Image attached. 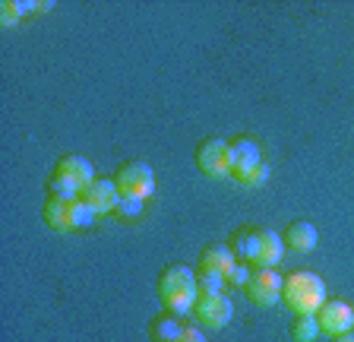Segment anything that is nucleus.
<instances>
[{
	"label": "nucleus",
	"instance_id": "f257e3e1",
	"mask_svg": "<svg viewBox=\"0 0 354 342\" xmlns=\"http://www.w3.org/2000/svg\"><path fill=\"white\" fill-rule=\"evenodd\" d=\"M231 253L257 269H275L281 263V257H285V241L272 228H250V225H243V228H237L231 235Z\"/></svg>",
	"mask_w": 354,
	"mask_h": 342
},
{
	"label": "nucleus",
	"instance_id": "f03ea898",
	"mask_svg": "<svg viewBox=\"0 0 354 342\" xmlns=\"http://www.w3.org/2000/svg\"><path fill=\"white\" fill-rule=\"evenodd\" d=\"M199 289H196V273L184 263H171L162 269L158 276V298H162L165 311L177 314V317H187L193 314V301H196Z\"/></svg>",
	"mask_w": 354,
	"mask_h": 342
},
{
	"label": "nucleus",
	"instance_id": "7ed1b4c3",
	"mask_svg": "<svg viewBox=\"0 0 354 342\" xmlns=\"http://www.w3.org/2000/svg\"><path fill=\"white\" fill-rule=\"evenodd\" d=\"M281 301L295 314H317L326 305V282L307 269L288 273L281 282Z\"/></svg>",
	"mask_w": 354,
	"mask_h": 342
},
{
	"label": "nucleus",
	"instance_id": "20e7f679",
	"mask_svg": "<svg viewBox=\"0 0 354 342\" xmlns=\"http://www.w3.org/2000/svg\"><path fill=\"white\" fill-rule=\"evenodd\" d=\"M114 184H118L120 197H136V200H146L155 194V171L149 162L142 159H127L124 165L114 174Z\"/></svg>",
	"mask_w": 354,
	"mask_h": 342
},
{
	"label": "nucleus",
	"instance_id": "39448f33",
	"mask_svg": "<svg viewBox=\"0 0 354 342\" xmlns=\"http://www.w3.org/2000/svg\"><path fill=\"white\" fill-rule=\"evenodd\" d=\"M234 317V301H231L225 291L221 295H196L193 301V320L196 327L206 330H225Z\"/></svg>",
	"mask_w": 354,
	"mask_h": 342
},
{
	"label": "nucleus",
	"instance_id": "423d86ee",
	"mask_svg": "<svg viewBox=\"0 0 354 342\" xmlns=\"http://www.w3.org/2000/svg\"><path fill=\"white\" fill-rule=\"evenodd\" d=\"M196 168L206 174V178H228L231 174V149L228 140H203L196 146Z\"/></svg>",
	"mask_w": 354,
	"mask_h": 342
},
{
	"label": "nucleus",
	"instance_id": "0eeeda50",
	"mask_svg": "<svg viewBox=\"0 0 354 342\" xmlns=\"http://www.w3.org/2000/svg\"><path fill=\"white\" fill-rule=\"evenodd\" d=\"M281 279L275 269H253L250 282L243 285V295H247V301L257 307H272L281 301Z\"/></svg>",
	"mask_w": 354,
	"mask_h": 342
},
{
	"label": "nucleus",
	"instance_id": "6e6552de",
	"mask_svg": "<svg viewBox=\"0 0 354 342\" xmlns=\"http://www.w3.org/2000/svg\"><path fill=\"white\" fill-rule=\"evenodd\" d=\"M317 323H319V333L332 336H342V333H351L354 330V307L342 298H326V305L317 311Z\"/></svg>",
	"mask_w": 354,
	"mask_h": 342
},
{
	"label": "nucleus",
	"instance_id": "1a4fd4ad",
	"mask_svg": "<svg viewBox=\"0 0 354 342\" xmlns=\"http://www.w3.org/2000/svg\"><path fill=\"white\" fill-rule=\"evenodd\" d=\"M80 200L86 203V206H92L98 216H102V213H114V206H118V200H120V190H118L114 181H98L95 178L80 194Z\"/></svg>",
	"mask_w": 354,
	"mask_h": 342
},
{
	"label": "nucleus",
	"instance_id": "9d476101",
	"mask_svg": "<svg viewBox=\"0 0 354 342\" xmlns=\"http://www.w3.org/2000/svg\"><path fill=\"white\" fill-rule=\"evenodd\" d=\"M281 241H285V251H295V253H310L317 247L319 235H317V225L307 222V219H295L281 231Z\"/></svg>",
	"mask_w": 354,
	"mask_h": 342
},
{
	"label": "nucleus",
	"instance_id": "9b49d317",
	"mask_svg": "<svg viewBox=\"0 0 354 342\" xmlns=\"http://www.w3.org/2000/svg\"><path fill=\"white\" fill-rule=\"evenodd\" d=\"M57 174H64V178H70L73 184H80L82 190H86L92 181H95V168H92V162H88L86 156H80V152H66V156L57 159Z\"/></svg>",
	"mask_w": 354,
	"mask_h": 342
},
{
	"label": "nucleus",
	"instance_id": "f8f14e48",
	"mask_svg": "<svg viewBox=\"0 0 354 342\" xmlns=\"http://www.w3.org/2000/svg\"><path fill=\"white\" fill-rule=\"evenodd\" d=\"M237 263V257L231 253L228 244H209L199 251V273H221V276H228V269Z\"/></svg>",
	"mask_w": 354,
	"mask_h": 342
},
{
	"label": "nucleus",
	"instance_id": "ddd939ff",
	"mask_svg": "<svg viewBox=\"0 0 354 342\" xmlns=\"http://www.w3.org/2000/svg\"><path fill=\"white\" fill-rule=\"evenodd\" d=\"M228 149H231V171L247 168V165L263 159V149H259L257 136H234V140L228 143Z\"/></svg>",
	"mask_w": 354,
	"mask_h": 342
},
{
	"label": "nucleus",
	"instance_id": "4468645a",
	"mask_svg": "<svg viewBox=\"0 0 354 342\" xmlns=\"http://www.w3.org/2000/svg\"><path fill=\"white\" fill-rule=\"evenodd\" d=\"M149 333H152V342H177V336L184 333V323H180L177 314L165 311L149 323Z\"/></svg>",
	"mask_w": 354,
	"mask_h": 342
},
{
	"label": "nucleus",
	"instance_id": "2eb2a0df",
	"mask_svg": "<svg viewBox=\"0 0 354 342\" xmlns=\"http://www.w3.org/2000/svg\"><path fill=\"white\" fill-rule=\"evenodd\" d=\"M41 216H44V225L54 231H73V219H70V203H60V200H44V209H41Z\"/></svg>",
	"mask_w": 354,
	"mask_h": 342
},
{
	"label": "nucleus",
	"instance_id": "dca6fc26",
	"mask_svg": "<svg viewBox=\"0 0 354 342\" xmlns=\"http://www.w3.org/2000/svg\"><path fill=\"white\" fill-rule=\"evenodd\" d=\"M80 194H82V187L73 184L70 178H64V174H57V171L48 178V197H51V200L76 203V200H80Z\"/></svg>",
	"mask_w": 354,
	"mask_h": 342
},
{
	"label": "nucleus",
	"instance_id": "f3484780",
	"mask_svg": "<svg viewBox=\"0 0 354 342\" xmlns=\"http://www.w3.org/2000/svg\"><path fill=\"white\" fill-rule=\"evenodd\" d=\"M269 162L266 159H259V162H253V165H247V168H234L231 171V178L237 181V184H243V187H263L266 181H269Z\"/></svg>",
	"mask_w": 354,
	"mask_h": 342
},
{
	"label": "nucleus",
	"instance_id": "a211bd4d",
	"mask_svg": "<svg viewBox=\"0 0 354 342\" xmlns=\"http://www.w3.org/2000/svg\"><path fill=\"white\" fill-rule=\"evenodd\" d=\"M51 3H22V0H3L0 3V23L3 26H13L19 16L32 13V10H48Z\"/></svg>",
	"mask_w": 354,
	"mask_h": 342
},
{
	"label": "nucleus",
	"instance_id": "6ab92c4d",
	"mask_svg": "<svg viewBox=\"0 0 354 342\" xmlns=\"http://www.w3.org/2000/svg\"><path fill=\"white\" fill-rule=\"evenodd\" d=\"M317 336H319L317 314H297L295 323H291V339L295 342H313Z\"/></svg>",
	"mask_w": 354,
	"mask_h": 342
},
{
	"label": "nucleus",
	"instance_id": "aec40b11",
	"mask_svg": "<svg viewBox=\"0 0 354 342\" xmlns=\"http://www.w3.org/2000/svg\"><path fill=\"white\" fill-rule=\"evenodd\" d=\"M228 285V279L221 273H196V289L199 295H221Z\"/></svg>",
	"mask_w": 354,
	"mask_h": 342
},
{
	"label": "nucleus",
	"instance_id": "412c9836",
	"mask_svg": "<svg viewBox=\"0 0 354 342\" xmlns=\"http://www.w3.org/2000/svg\"><path fill=\"white\" fill-rule=\"evenodd\" d=\"M70 219H73V228H92L98 213L92 206H86L82 200H76V203H70Z\"/></svg>",
	"mask_w": 354,
	"mask_h": 342
},
{
	"label": "nucleus",
	"instance_id": "4be33fe9",
	"mask_svg": "<svg viewBox=\"0 0 354 342\" xmlns=\"http://www.w3.org/2000/svg\"><path fill=\"white\" fill-rule=\"evenodd\" d=\"M253 269L257 267H250V263H243V260H237L234 267L228 269V276H225V279H228V285H234V289H241L243 291V285L250 282V276H253Z\"/></svg>",
	"mask_w": 354,
	"mask_h": 342
},
{
	"label": "nucleus",
	"instance_id": "5701e85b",
	"mask_svg": "<svg viewBox=\"0 0 354 342\" xmlns=\"http://www.w3.org/2000/svg\"><path fill=\"white\" fill-rule=\"evenodd\" d=\"M142 203H146V200H136V197H120L118 206H114V213H118L120 219H140L142 216Z\"/></svg>",
	"mask_w": 354,
	"mask_h": 342
},
{
	"label": "nucleus",
	"instance_id": "b1692460",
	"mask_svg": "<svg viewBox=\"0 0 354 342\" xmlns=\"http://www.w3.org/2000/svg\"><path fill=\"white\" fill-rule=\"evenodd\" d=\"M177 342H206V333L199 327H184V333L177 336Z\"/></svg>",
	"mask_w": 354,
	"mask_h": 342
},
{
	"label": "nucleus",
	"instance_id": "393cba45",
	"mask_svg": "<svg viewBox=\"0 0 354 342\" xmlns=\"http://www.w3.org/2000/svg\"><path fill=\"white\" fill-rule=\"evenodd\" d=\"M332 342H354V333H342V336H332Z\"/></svg>",
	"mask_w": 354,
	"mask_h": 342
}]
</instances>
